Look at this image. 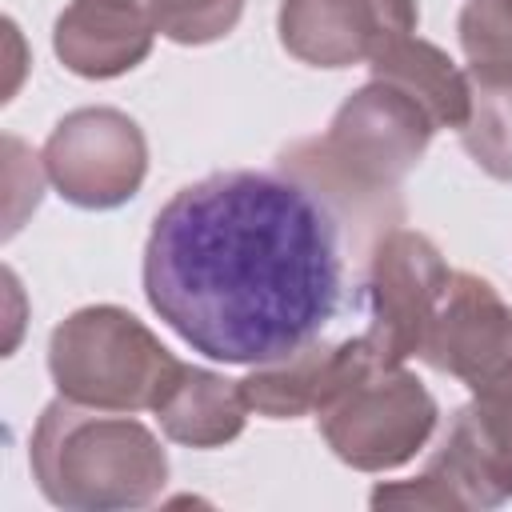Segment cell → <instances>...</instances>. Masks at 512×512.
<instances>
[{
    "instance_id": "cell-4",
    "label": "cell",
    "mask_w": 512,
    "mask_h": 512,
    "mask_svg": "<svg viewBox=\"0 0 512 512\" xmlns=\"http://www.w3.org/2000/svg\"><path fill=\"white\" fill-rule=\"evenodd\" d=\"M180 360L120 304H88L48 336V376L60 396L104 412H152Z\"/></svg>"
},
{
    "instance_id": "cell-8",
    "label": "cell",
    "mask_w": 512,
    "mask_h": 512,
    "mask_svg": "<svg viewBox=\"0 0 512 512\" xmlns=\"http://www.w3.org/2000/svg\"><path fill=\"white\" fill-rule=\"evenodd\" d=\"M448 280L452 268L424 232L392 228L372 248L360 300L368 312V328L360 336L380 368H396L420 356Z\"/></svg>"
},
{
    "instance_id": "cell-7",
    "label": "cell",
    "mask_w": 512,
    "mask_h": 512,
    "mask_svg": "<svg viewBox=\"0 0 512 512\" xmlns=\"http://www.w3.org/2000/svg\"><path fill=\"white\" fill-rule=\"evenodd\" d=\"M40 160L60 200L84 212H108L140 192L148 176V140L128 112L96 104L56 120Z\"/></svg>"
},
{
    "instance_id": "cell-9",
    "label": "cell",
    "mask_w": 512,
    "mask_h": 512,
    "mask_svg": "<svg viewBox=\"0 0 512 512\" xmlns=\"http://www.w3.org/2000/svg\"><path fill=\"white\" fill-rule=\"evenodd\" d=\"M420 360L432 372L460 380L468 392L500 380L512 372V304L492 280L476 272H452L428 324Z\"/></svg>"
},
{
    "instance_id": "cell-13",
    "label": "cell",
    "mask_w": 512,
    "mask_h": 512,
    "mask_svg": "<svg viewBox=\"0 0 512 512\" xmlns=\"http://www.w3.org/2000/svg\"><path fill=\"white\" fill-rule=\"evenodd\" d=\"M248 400L240 380H228L212 368L200 364H184L176 368V376L168 380V388L160 392L152 416L160 424V432L172 444L184 448H224L232 444L244 424H248Z\"/></svg>"
},
{
    "instance_id": "cell-1",
    "label": "cell",
    "mask_w": 512,
    "mask_h": 512,
    "mask_svg": "<svg viewBox=\"0 0 512 512\" xmlns=\"http://www.w3.org/2000/svg\"><path fill=\"white\" fill-rule=\"evenodd\" d=\"M372 248L284 168L212 172L156 212L144 296L192 352L256 368L320 340L364 300Z\"/></svg>"
},
{
    "instance_id": "cell-3",
    "label": "cell",
    "mask_w": 512,
    "mask_h": 512,
    "mask_svg": "<svg viewBox=\"0 0 512 512\" xmlns=\"http://www.w3.org/2000/svg\"><path fill=\"white\" fill-rule=\"evenodd\" d=\"M32 480L68 512H128L168 484V452L132 412H104L56 396L28 440Z\"/></svg>"
},
{
    "instance_id": "cell-14",
    "label": "cell",
    "mask_w": 512,
    "mask_h": 512,
    "mask_svg": "<svg viewBox=\"0 0 512 512\" xmlns=\"http://www.w3.org/2000/svg\"><path fill=\"white\" fill-rule=\"evenodd\" d=\"M368 72H372V80H384V84L400 88L404 96H412L432 116L436 128H464L472 88H468V72L456 68L444 48L408 32V36L384 44L368 60Z\"/></svg>"
},
{
    "instance_id": "cell-2",
    "label": "cell",
    "mask_w": 512,
    "mask_h": 512,
    "mask_svg": "<svg viewBox=\"0 0 512 512\" xmlns=\"http://www.w3.org/2000/svg\"><path fill=\"white\" fill-rule=\"evenodd\" d=\"M436 136L432 116L384 80L356 88L324 136L280 148L276 168L316 188L368 244L404 224L400 184L424 160Z\"/></svg>"
},
{
    "instance_id": "cell-6",
    "label": "cell",
    "mask_w": 512,
    "mask_h": 512,
    "mask_svg": "<svg viewBox=\"0 0 512 512\" xmlns=\"http://www.w3.org/2000/svg\"><path fill=\"white\" fill-rule=\"evenodd\" d=\"M436 420V396L404 364L364 372L316 416L332 456L356 472L404 468L432 440Z\"/></svg>"
},
{
    "instance_id": "cell-17",
    "label": "cell",
    "mask_w": 512,
    "mask_h": 512,
    "mask_svg": "<svg viewBox=\"0 0 512 512\" xmlns=\"http://www.w3.org/2000/svg\"><path fill=\"white\" fill-rule=\"evenodd\" d=\"M244 16V0H184L176 24L168 28L172 44L200 48L212 40H224Z\"/></svg>"
},
{
    "instance_id": "cell-12",
    "label": "cell",
    "mask_w": 512,
    "mask_h": 512,
    "mask_svg": "<svg viewBox=\"0 0 512 512\" xmlns=\"http://www.w3.org/2000/svg\"><path fill=\"white\" fill-rule=\"evenodd\" d=\"M372 368L380 364L372 360L364 336H348L336 344L320 336L284 360L256 364L240 380V388L256 416L296 420V416H320L344 388H352Z\"/></svg>"
},
{
    "instance_id": "cell-16",
    "label": "cell",
    "mask_w": 512,
    "mask_h": 512,
    "mask_svg": "<svg viewBox=\"0 0 512 512\" xmlns=\"http://www.w3.org/2000/svg\"><path fill=\"white\" fill-rule=\"evenodd\" d=\"M456 32L468 68H512V0H464Z\"/></svg>"
},
{
    "instance_id": "cell-11",
    "label": "cell",
    "mask_w": 512,
    "mask_h": 512,
    "mask_svg": "<svg viewBox=\"0 0 512 512\" xmlns=\"http://www.w3.org/2000/svg\"><path fill=\"white\" fill-rule=\"evenodd\" d=\"M184 0H72L52 28L56 60L84 80H116L148 60Z\"/></svg>"
},
{
    "instance_id": "cell-5",
    "label": "cell",
    "mask_w": 512,
    "mask_h": 512,
    "mask_svg": "<svg viewBox=\"0 0 512 512\" xmlns=\"http://www.w3.org/2000/svg\"><path fill=\"white\" fill-rule=\"evenodd\" d=\"M512 500V372L456 408L428 468L412 480L376 484L372 508H500Z\"/></svg>"
},
{
    "instance_id": "cell-10",
    "label": "cell",
    "mask_w": 512,
    "mask_h": 512,
    "mask_svg": "<svg viewBox=\"0 0 512 512\" xmlns=\"http://www.w3.org/2000/svg\"><path fill=\"white\" fill-rule=\"evenodd\" d=\"M416 0H280L276 32L288 56L312 68L368 64L384 44L416 32Z\"/></svg>"
},
{
    "instance_id": "cell-15",
    "label": "cell",
    "mask_w": 512,
    "mask_h": 512,
    "mask_svg": "<svg viewBox=\"0 0 512 512\" xmlns=\"http://www.w3.org/2000/svg\"><path fill=\"white\" fill-rule=\"evenodd\" d=\"M468 88L460 144L480 172L512 184V68H468Z\"/></svg>"
}]
</instances>
